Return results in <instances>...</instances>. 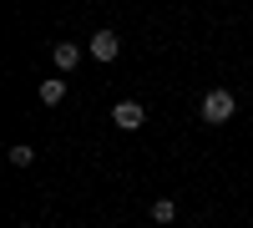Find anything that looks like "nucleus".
<instances>
[{"instance_id":"nucleus-3","label":"nucleus","mask_w":253,"mask_h":228,"mask_svg":"<svg viewBox=\"0 0 253 228\" xmlns=\"http://www.w3.org/2000/svg\"><path fill=\"white\" fill-rule=\"evenodd\" d=\"M51 61H56V71H76L81 46H76V41H56V46H51Z\"/></svg>"},{"instance_id":"nucleus-4","label":"nucleus","mask_w":253,"mask_h":228,"mask_svg":"<svg viewBox=\"0 0 253 228\" xmlns=\"http://www.w3.org/2000/svg\"><path fill=\"white\" fill-rule=\"evenodd\" d=\"M117 51H122V41H117L112 31H96V36H91V56H96V61H117Z\"/></svg>"},{"instance_id":"nucleus-5","label":"nucleus","mask_w":253,"mask_h":228,"mask_svg":"<svg viewBox=\"0 0 253 228\" xmlns=\"http://www.w3.org/2000/svg\"><path fill=\"white\" fill-rule=\"evenodd\" d=\"M61 96H66V76H46L41 81V101H46V107H56Z\"/></svg>"},{"instance_id":"nucleus-2","label":"nucleus","mask_w":253,"mask_h":228,"mask_svg":"<svg viewBox=\"0 0 253 228\" xmlns=\"http://www.w3.org/2000/svg\"><path fill=\"white\" fill-rule=\"evenodd\" d=\"M112 122H117L122 132H137L142 122H147V112L137 107V101H117V107H112Z\"/></svg>"},{"instance_id":"nucleus-7","label":"nucleus","mask_w":253,"mask_h":228,"mask_svg":"<svg viewBox=\"0 0 253 228\" xmlns=\"http://www.w3.org/2000/svg\"><path fill=\"white\" fill-rule=\"evenodd\" d=\"M5 157H10V168H31V162H36V147H26V142H15V147H10Z\"/></svg>"},{"instance_id":"nucleus-1","label":"nucleus","mask_w":253,"mask_h":228,"mask_svg":"<svg viewBox=\"0 0 253 228\" xmlns=\"http://www.w3.org/2000/svg\"><path fill=\"white\" fill-rule=\"evenodd\" d=\"M233 112H238V96H233V91L213 87V91L203 96V122H208V127H223V122H233Z\"/></svg>"},{"instance_id":"nucleus-6","label":"nucleus","mask_w":253,"mask_h":228,"mask_svg":"<svg viewBox=\"0 0 253 228\" xmlns=\"http://www.w3.org/2000/svg\"><path fill=\"white\" fill-rule=\"evenodd\" d=\"M172 218H177V203H172V198H152V223H162V228H167Z\"/></svg>"}]
</instances>
